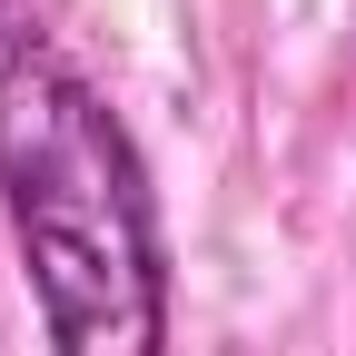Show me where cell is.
I'll return each mask as SVG.
<instances>
[{
  "label": "cell",
  "mask_w": 356,
  "mask_h": 356,
  "mask_svg": "<svg viewBox=\"0 0 356 356\" xmlns=\"http://www.w3.org/2000/svg\"><path fill=\"white\" fill-rule=\"evenodd\" d=\"M0 208L30 257L50 356H168L149 159L30 0H0Z\"/></svg>",
  "instance_id": "1"
}]
</instances>
